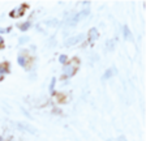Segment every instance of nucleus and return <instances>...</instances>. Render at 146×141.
Returning a JSON list of instances; mask_svg holds the SVG:
<instances>
[{"mask_svg":"<svg viewBox=\"0 0 146 141\" xmlns=\"http://www.w3.org/2000/svg\"><path fill=\"white\" fill-rule=\"evenodd\" d=\"M59 61H60V63H61V64H65V63H67V61H68V56L67 55H60V56H59Z\"/></svg>","mask_w":146,"mask_h":141,"instance_id":"6e6552de","label":"nucleus"},{"mask_svg":"<svg viewBox=\"0 0 146 141\" xmlns=\"http://www.w3.org/2000/svg\"><path fill=\"white\" fill-rule=\"evenodd\" d=\"M4 46V39H3V37L0 35V47H3Z\"/></svg>","mask_w":146,"mask_h":141,"instance_id":"2eb2a0df","label":"nucleus"},{"mask_svg":"<svg viewBox=\"0 0 146 141\" xmlns=\"http://www.w3.org/2000/svg\"><path fill=\"white\" fill-rule=\"evenodd\" d=\"M46 24L47 25H54V26H56V25L59 24L58 20H48V21H46Z\"/></svg>","mask_w":146,"mask_h":141,"instance_id":"9b49d317","label":"nucleus"},{"mask_svg":"<svg viewBox=\"0 0 146 141\" xmlns=\"http://www.w3.org/2000/svg\"><path fill=\"white\" fill-rule=\"evenodd\" d=\"M123 34H124L125 39H132V34H131V30H129L128 26H124V28H123Z\"/></svg>","mask_w":146,"mask_h":141,"instance_id":"423d86ee","label":"nucleus"},{"mask_svg":"<svg viewBox=\"0 0 146 141\" xmlns=\"http://www.w3.org/2000/svg\"><path fill=\"white\" fill-rule=\"evenodd\" d=\"M29 42V37H21L20 41H18V45H24V43Z\"/></svg>","mask_w":146,"mask_h":141,"instance_id":"9d476101","label":"nucleus"},{"mask_svg":"<svg viewBox=\"0 0 146 141\" xmlns=\"http://www.w3.org/2000/svg\"><path fill=\"white\" fill-rule=\"evenodd\" d=\"M17 60H18V64H20V65H22V67L26 68V69H29V64H31V61H33V59L30 58V55H29V52H27L26 50H24V51L18 52Z\"/></svg>","mask_w":146,"mask_h":141,"instance_id":"f03ea898","label":"nucleus"},{"mask_svg":"<svg viewBox=\"0 0 146 141\" xmlns=\"http://www.w3.org/2000/svg\"><path fill=\"white\" fill-rule=\"evenodd\" d=\"M98 38H99V31H98V29L97 28L89 29V31H88V43L93 45Z\"/></svg>","mask_w":146,"mask_h":141,"instance_id":"20e7f679","label":"nucleus"},{"mask_svg":"<svg viewBox=\"0 0 146 141\" xmlns=\"http://www.w3.org/2000/svg\"><path fill=\"white\" fill-rule=\"evenodd\" d=\"M78 67H80V60L77 58H73L72 60H68L67 63L63 65V69H61V78L68 80V78L73 77L77 73Z\"/></svg>","mask_w":146,"mask_h":141,"instance_id":"f257e3e1","label":"nucleus"},{"mask_svg":"<svg viewBox=\"0 0 146 141\" xmlns=\"http://www.w3.org/2000/svg\"><path fill=\"white\" fill-rule=\"evenodd\" d=\"M55 81H56V80H55V78H52V80H51V84H50V92H51V93H54V86H55Z\"/></svg>","mask_w":146,"mask_h":141,"instance_id":"f8f14e48","label":"nucleus"},{"mask_svg":"<svg viewBox=\"0 0 146 141\" xmlns=\"http://www.w3.org/2000/svg\"><path fill=\"white\" fill-rule=\"evenodd\" d=\"M116 141H128V140H127V138H125V137H124V136H123V135H121V136H119V137H117V138H116Z\"/></svg>","mask_w":146,"mask_h":141,"instance_id":"4468645a","label":"nucleus"},{"mask_svg":"<svg viewBox=\"0 0 146 141\" xmlns=\"http://www.w3.org/2000/svg\"><path fill=\"white\" fill-rule=\"evenodd\" d=\"M113 47H115V41L113 39H110L106 42V49L108 50V51H112Z\"/></svg>","mask_w":146,"mask_h":141,"instance_id":"0eeeda50","label":"nucleus"},{"mask_svg":"<svg viewBox=\"0 0 146 141\" xmlns=\"http://www.w3.org/2000/svg\"><path fill=\"white\" fill-rule=\"evenodd\" d=\"M31 26V22L30 21H26V22H22V24H20L18 25V28H20V30H22V31H26L27 29Z\"/></svg>","mask_w":146,"mask_h":141,"instance_id":"39448f33","label":"nucleus"},{"mask_svg":"<svg viewBox=\"0 0 146 141\" xmlns=\"http://www.w3.org/2000/svg\"><path fill=\"white\" fill-rule=\"evenodd\" d=\"M112 74H113L112 69H108V70H107V72H106V73L103 74V80H107V78H110V77L112 76Z\"/></svg>","mask_w":146,"mask_h":141,"instance_id":"1a4fd4ad","label":"nucleus"},{"mask_svg":"<svg viewBox=\"0 0 146 141\" xmlns=\"http://www.w3.org/2000/svg\"><path fill=\"white\" fill-rule=\"evenodd\" d=\"M85 38V34H77V35H73V37H69L65 42H64V46L70 47V46H76L78 43H81Z\"/></svg>","mask_w":146,"mask_h":141,"instance_id":"7ed1b4c3","label":"nucleus"},{"mask_svg":"<svg viewBox=\"0 0 146 141\" xmlns=\"http://www.w3.org/2000/svg\"><path fill=\"white\" fill-rule=\"evenodd\" d=\"M55 43H56V41H55V37H52V38H50V41H48V46H50V47H52V46H55Z\"/></svg>","mask_w":146,"mask_h":141,"instance_id":"ddd939ff","label":"nucleus"}]
</instances>
